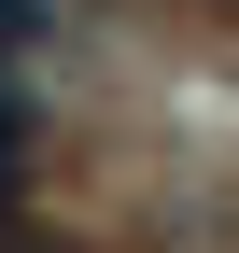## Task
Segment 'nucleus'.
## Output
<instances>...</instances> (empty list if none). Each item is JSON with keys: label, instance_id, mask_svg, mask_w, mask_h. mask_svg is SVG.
<instances>
[]
</instances>
